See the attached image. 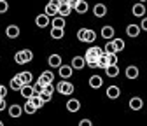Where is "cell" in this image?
<instances>
[{
  "mask_svg": "<svg viewBox=\"0 0 147 126\" xmlns=\"http://www.w3.org/2000/svg\"><path fill=\"white\" fill-rule=\"evenodd\" d=\"M102 55H105V51H103L102 47H98V46H93V47H89V49L86 51L84 60H86V63H98V58H100Z\"/></svg>",
  "mask_w": 147,
  "mask_h": 126,
  "instance_id": "cell-1",
  "label": "cell"
},
{
  "mask_svg": "<svg viewBox=\"0 0 147 126\" xmlns=\"http://www.w3.org/2000/svg\"><path fill=\"white\" fill-rule=\"evenodd\" d=\"M54 89H56L58 93H61V95H72L74 93V84L68 82V81H60L56 86H54Z\"/></svg>",
  "mask_w": 147,
  "mask_h": 126,
  "instance_id": "cell-2",
  "label": "cell"
},
{
  "mask_svg": "<svg viewBox=\"0 0 147 126\" xmlns=\"http://www.w3.org/2000/svg\"><path fill=\"white\" fill-rule=\"evenodd\" d=\"M58 9H60V0H49V4L46 5V12L44 14H47L49 18L53 16H58Z\"/></svg>",
  "mask_w": 147,
  "mask_h": 126,
  "instance_id": "cell-3",
  "label": "cell"
},
{
  "mask_svg": "<svg viewBox=\"0 0 147 126\" xmlns=\"http://www.w3.org/2000/svg\"><path fill=\"white\" fill-rule=\"evenodd\" d=\"M53 81H54V74H53L51 70H44L37 82H39V84L44 88V86H47V84H53Z\"/></svg>",
  "mask_w": 147,
  "mask_h": 126,
  "instance_id": "cell-4",
  "label": "cell"
},
{
  "mask_svg": "<svg viewBox=\"0 0 147 126\" xmlns=\"http://www.w3.org/2000/svg\"><path fill=\"white\" fill-rule=\"evenodd\" d=\"M35 23H37L39 28H46L47 25H51V20H49L47 14H39V16L35 18Z\"/></svg>",
  "mask_w": 147,
  "mask_h": 126,
  "instance_id": "cell-5",
  "label": "cell"
},
{
  "mask_svg": "<svg viewBox=\"0 0 147 126\" xmlns=\"http://www.w3.org/2000/svg\"><path fill=\"white\" fill-rule=\"evenodd\" d=\"M5 35L9 39H18V37H20V26H18V25H9L5 28Z\"/></svg>",
  "mask_w": 147,
  "mask_h": 126,
  "instance_id": "cell-6",
  "label": "cell"
},
{
  "mask_svg": "<svg viewBox=\"0 0 147 126\" xmlns=\"http://www.w3.org/2000/svg\"><path fill=\"white\" fill-rule=\"evenodd\" d=\"M70 67H72V68H76V70H82V68L86 67V60H84V56H74Z\"/></svg>",
  "mask_w": 147,
  "mask_h": 126,
  "instance_id": "cell-7",
  "label": "cell"
},
{
  "mask_svg": "<svg viewBox=\"0 0 147 126\" xmlns=\"http://www.w3.org/2000/svg\"><path fill=\"white\" fill-rule=\"evenodd\" d=\"M74 9L65 2V0H60V9H58V16H63V18H67L70 12H72Z\"/></svg>",
  "mask_w": 147,
  "mask_h": 126,
  "instance_id": "cell-8",
  "label": "cell"
},
{
  "mask_svg": "<svg viewBox=\"0 0 147 126\" xmlns=\"http://www.w3.org/2000/svg\"><path fill=\"white\" fill-rule=\"evenodd\" d=\"M102 86H103V79H102V75H91V77H89V88L100 89Z\"/></svg>",
  "mask_w": 147,
  "mask_h": 126,
  "instance_id": "cell-9",
  "label": "cell"
},
{
  "mask_svg": "<svg viewBox=\"0 0 147 126\" xmlns=\"http://www.w3.org/2000/svg\"><path fill=\"white\" fill-rule=\"evenodd\" d=\"M131 12H133L135 18H145V7H144V4H142V2H137V4L133 5Z\"/></svg>",
  "mask_w": 147,
  "mask_h": 126,
  "instance_id": "cell-10",
  "label": "cell"
},
{
  "mask_svg": "<svg viewBox=\"0 0 147 126\" xmlns=\"http://www.w3.org/2000/svg\"><path fill=\"white\" fill-rule=\"evenodd\" d=\"M126 35L128 37H138L140 35V25H128L126 26Z\"/></svg>",
  "mask_w": 147,
  "mask_h": 126,
  "instance_id": "cell-11",
  "label": "cell"
},
{
  "mask_svg": "<svg viewBox=\"0 0 147 126\" xmlns=\"http://www.w3.org/2000/svg\"><path fill=\"white\" fill-rule=\"evenodd\" d=\"M58 70H60V77H63L65 81H68V77H72V72H74V68L70 65H61Z\"/></svg>",
  "mask_w": 147,
  "mask_h": 126,
  "instance_id": "cell-12",
  "label": "cell"
},
{
  "mask_svg": "<svg viewBox=\"0 0 147 126\" xmlns=\"http://www.w3.org/2000/svg\"><path fill=\"white\" fill-rule=\"evenodd\" d=\"M67 109H68L70 112H77V111L81 109V102H79L77 98H70V100L67 102Z\"/></svg>",
  "mask_w": 147,
  "mask_h": 126,
  "instance_id": "cell-13",
  "label": "cell"
},
{
  "mask_svg": "<svg viewBox=\"0 0 147 126\" xmlns=\"http://www.w3.org/2000/svg\"><path fill=\"white\" fill-rule=\"evenodd\" d=\"M9 86H11L12 89H18V91H21V88H23L25 84H23V81L20 79V74H18V75H14V77L11 79V82H9Z\"/></svg>",
  "mask_w": 147,
  "mask_h": 126,
  "instance_id": "cell-14",
  "label": "cell"
},
{
  "mask_svg": "<svg viewBox=\"0 0 147 126\" xmlns=\"http://www.w3.org/2000/svg\"><path fill=\"white\" fill-rule=\"evenodd\" d=\"M119 95H121V89H119L117 86H109V88H107V96H109V98L116 100V98H119Z\"/></svg>",
  "mask_w": 147,
  "mask_h": 126,
  "instance_id": "cell-15",
  "label": "cell"
},
{
  "mask_svg": "<svg viewBox=\"0 0 147 126\" xmlns=\"http://www.w3.org/2000/svg\"><path fill=\"white\" fill-rule=\"evenodd\" d=\"M51 25H53V28H65V18L63 16H54L53 20H51Z\"/></svg>",
  "mask_w": 147,
  "mask_h": 126,
  "instance_id": "cell-16",
  "label": "cell"
},
{
  "mask_svg": "<svg viewBox=\"0 0 147 126\" xmlns=\"http://www.w3.org/2000/svg\"><path fill=\"white\" fill-rule=\"evenodd\" d=\"M47 61H49V67H53V68H60L61 67V56L60 55H51Z\"/></svg>",
  "mask_w": 147,
  "mask_h": 126,
  "instance_id": "cell-17",
  "label": "cell"
},
{
  "mask_svg": "<svg viewBox=\"0 0 147 126\" xmlns=\"http://www.w3.org/2000/svg\"><path fill=\"white\" fill-rule=\"evenodd\" d=\"M21 114H23V109H21L20 105H11V107H9V116H11V117L18 119Z\"/></svg>",
  "mask_w": 147,
  "mask_h": 126,
  "instance_id": "cell-18",
  "label": "cell"
},
{
  "mask_svg": "<svg viewBox=\"0 0 147 126\" xmlns=\"http://www.w3.org/2000/svg\"><path fill=\"white\" fill-rule=\"evenodd\" d=\"M74 11H76L77 14H86V12H88V2L79 0V2L76 4V7H74Z\"/></svg>",
  "mask_w": 147,
  "mask_h": 126,
  "instance_id": "cell-19",
  "label": "cell"
},
{
  "mask_svg": "<svg viewBox=\"0 0 147 126\" xmlns=\"http://www.w3.org/2000/svg\"><path fill=\"white\" fill-rule=\"evenodd\" d=\"M20 93H21V96H23V98L30 100V98L33 96V86H32V84H30V86H23Z\"/></svg>",
  "mask_w": 147,
  "mask_h": 126,
  "instance_id": "cell-20",
  "label": "cell"
},
{
  "mask_svg": "<svg viewBox=\"0 0 147 126\" xmlns=\"http://www.w3.org/2000/svg\"><path fill=\"white\" fill-rule=\"evenodd\" d=\"M142 105H144V102H142V98H138V96H135V98L130 100V109H131V111H140Z\"/></svg>",
  "mask_w": 147,
  "mask_h": 126,
  "instance_id": "cell-21",
  "label": "cell"
},
{
  "mask_svg": "<svg viewBox=\"0 0 147 126\" xmlns=\"http://www.w3.org/2000/svg\"><path fill=\"white\" fill-rule=\"evenodd\" d=\"M93 12H95L96 18H103V16L107 14V7H105L103 4H96V5L93 7Z\"/></svg>",
  "mask_w": 147,
  "mask_h": 126,
  "instance_id": "cell-22",
  "label": "cell"
},
{
  "mask_svg": "<svg viewBox=\"0 0 147 126\" xmlns=\"http://www.w3.org/2000/svg\"><path fill=\"white\" fill-rule=\"evenodd\" d=\"M105 74H107V77H117V75H119V67H117V65L107 67V68H105Z\"/></svg>",
  "mask_w": 147,
  "mask_h": 126,
  "instance_id": "cell-23",
  "label": "cell"
},
{
  "mask_svg": "<svg viewBox=\"0 0 147 126\" xmlns=\"http://www.w3.org/2000/svg\"><path fill=\"white\" fill-rule=\"evenodd\" d=\"M102 37L107 39V40H110V39L114 37V28H112V26H109V25L103 26V28H102Z\"/></svg>",
  "mask_w": 147,
  "mask_h": 126,
  "instance_id": "cell-24",
  "label": "cell"
},
{
  "mask_svg": "<svg viewBox=\"0 0 147 126\" xmlns=\"http://www.w3.org/2000/svg\"><path fill=\"white\" fill-rule=\"evenodd\" d=\"M30 103L35 107V109H40V107H44L46 103L42 102V98H40V95H33L32 98H30Z\"/></svg>",
  "mask_w": 147,
  "mask_h": 126,
  "instance_id": "cell-25",
  "label": "cell"
},
{
  "mask_svg": "<svg viewBox=\"0 0 147 126\" xmlns=\"http://www.w3.org/2000/svg\"><path fill=\"white\" fill-rule=\"evenodd\" d=\"M126 77H128V79H137V77H138V68L133 67V65L128 67V68H126Z\"/></svg>",
  "mask_w": 147,
  "mask_h": 126,
  "instance_id": "cell-26",
  "label": "cell"
},
{
  "mask_svg": "<svg viewBox=\"0 0 147 126\" xmlns=\"http://www.w3.org/2000/svg\"><path fill=\"white\" fill-rule=\"evenodd\" d=\"M32 77H33L32 72H21V74H20V79L23 81L25 86H30V84H32Z\"/></svg>",
  "mask_w": 147,
  "mask_h": 126,
  "instance_id": "cell-27",
  "label": "cell"
},
{
  "mask_svg": "<svg viewBox=\"0 0 147 126\" xmlns=\"http://www.w3.org/2000/svg\"><path fill=\"white\" fill-rule=\"evenodd\" d=\"M95 40H96V33H95V30L86 28V39H84V42H95Z\"/></svg>",
  "mask_w": 147,
  "mask_h": 126,
  "instance_id": "cell-28",
  "label": "cell"
},
{
  "mask_svg": "<svg viewBox=\"0 0 147 126\" xmlns=\"http://www.w3.org/2000/svg\"><path fill=\"white\" fill-rule=\"evenodd\" d=\"M63 35H65V32L61 28H51V37L53 39H63Z\"/></svg>",
  "mask_w": 147,
  "mask_h": 126,
  "instance_id": "cell-29",
  "label": "cell"
},
{
  "mask_svg": "<svg viewBox=\"0 0 147 126\" xmlns=\"http://www.w3.org/2000/svg\"><path fill=\"white\" fill-rule=\"evenodd\" d=\"M21 55H23V58H25V63H30V61L33 60V53H32L30 49H21Z\"/></svg>",
  "mask_w": 147,
  "mask_h": 126,
  "instance_id": "cell-30",
  "label": "cell"
},
{
  "mask_svg": "<svg viewBox=\"0 0 147 126\" xmlns=\"http://www.w3.org/2000/svg\"><path fill=\"white\" fill-rule=\"evenodd\" d=\"M112 44H114L116 53H119V51H123V49H124V40H123V39H114V40H112Z\"/></svg>",
  "mask_w": 147,
  "mask_h": 126,
  "instance_id": "cell-31",
  "label": "cell"
},
{
  "mask_svg": "<svg viewBox=\"0 0 147 126\" xmlns=\"http://www.w3.org/2000/svg\"><path fill=\"white\" fill-rule=\"evenodd\" d=\"M103 51H105V55H114V53H116V49H114V44H112V40H109V42H107V46L103 47Z\"/></svg>",
  "mask_w": 147,
  "mask_h": 126,
  "instance_id": "cell-32",
  "label": "cell"
},
{
  "mask_svg": "<svg viewBox=\"0 0 147 126\" xmlns=\"http://www.w3.org/2000/svg\"><path fill=\"white\" fill-rule=\"evenodd\" d=\"M109 67V61H107V55H102L98 58V68H107Z\"/></svg>",
  "mask_w": 147,
  "mask_h": 126,
  "instance_id": "cell-33",
  "label": "cell"
},
{
  "mask_svg": "<svg viewBox=\"0 0 147 126\" xmlns=\"http://www.w3.org/2000/svg\"><path fill=\"white\" fill-rule=\"evenodd\" d=\"M23 111H25L26 114H35V111H37V109H35V107L30 103V100H26V103H25V109H23Z\"/></svg>",
  "mask_w": 147,
  "mask_h": 126,
  "instance_id": "cell-34",
  "label": "cell"
},
{
  "mask_svg": "<svg viewBox=\"0 0 147 126\" xmlns=\"http://www.w3.org/2000/svg\"><path fill=\"white\" fill-rule=\"evenodd\" d=\"M14 61H16L18 65H25V58H23V55H21V51H18L16 55H14Z\"/></svg>",
  "mask_w": 147,
  "mask_h": 126,
  "instance_id": "cell-35",
  "label": "cell"
},
{
  "mask_svg": "<svg viewBox=\"0 0 147 126\" xmlns=\"http://www.w3.org/2000/svg\"><path fill=\"white\" fill-rule=\"evenodd\" d=\"M107 61H109V67L110 65H117V55H107Z\"/></svg>",
  "mask_w": 147,
  "mask_h": 126,
  "instance_id": "cell-36",
  "label": "cell"
},
{
  "mask_svg": "<svg viewBox=\"0 0 147 126\" xmlns=\"http://www.w3.org/2000/svg\"><path fill=\"white\" fill-rule=\"evenodd\" d=\"M42 93H46V95H53V93H54V86H53V84L44 86V88H42Z\"/></svg>",
  "mask_w": 147,
  "mask_h": 126,
  "instance_id": "cell-37",
  "label": "cell"
},
{
  "mask_svg": "<svg viewBox=\"0 0 147 126\" xmlns=\"http://www.w3.org/2000/svg\"><path fill=\"white\" fill-rule=\"evenodd\" d=\"M77 39H79L81 42H84V39H86V28H81V30L77 32Z\"/></svg>",
  "mask_w": 147,
  "mask_h": 126,
  "instance_id": "cell-38",
  "label": "cell"
},
{
  "mask_svg": "<svg viewBox=\"0 0 147 126\" xmlns=\"http://www.w3.org/2000/svg\"><path fill=\"white\" fill-rule=\"evenodd\" d=\"M7 9H9V4L5 0H0V12H7Z\"/></svg>",
  "mask_w": 147,
  "mask_h": 126,
  "instance_id": "cell-39",
  "label": "cell"
},
{
  "mask_svg": "<svg viewBox=\"0 0 147 126\" xmlns=\"http://www.w3.org/2000/svg\"><path fill=\"white\" fill-rule=\"evenodd\" d=\"M42 93V86L37 82V84H33V95H40Z\"/></svg>",
  "mask_w": 147,
  "mask_h": 126,
  "instance_id": "cell-40",
  "label": "cell"
},
{
  "mask_svg": "<svg viewBox=\"0 0 147 126\" xmlns=\"http://www.w3.org/2000/svg\"><path fill=\"white\" fill-rule=\"evenodd\" d=\"M40 98H42V102H44V103H47V102H51L53 95H46V93H40Z\"/></svg>",
  "mask_w": 147,
  "mask_h": 126,
  "instance_id": "cell-41",
  "label": "cell"
},
{
  "mask_svg": "<svg viewBox=\"0 0 147 126\" xmlns=\"http://www.w3.org/2000/svg\"><path fill=\"white\" fill-rule=\"evenodd\" d=\"M5 95H7V88L2 86V88H0V98H5Z\"/></svg>",
  "mask_w": 147,
  "mask_h": 126,
  "instance_id": "cell-42",
  "label": "cell"
},
{
  "mask_svg": "<svg viewBox=\"0 0 147 126\" xmlns=\"http://www.w3.org/2000/svg\"><path fill=\"white\" fill-rule=\"evenodd\" d=\"M140 30H145L147 32V18H144L142 23H140Z\"/></svg>",
  "mask_w": 147,
  "mask_h": 126,
  "instance_id": "cell-43",
  "label": "cell"
},
{
  "mask_svg": "<svg viewBox=\"0 0 147 126\" xmlns=\"http://www.w3.org/2000/svg\"><path fill=\"white\" fill-rule=\"evenodd\" d=\"M79 126H93V124H91V121H89V119H82V121L79 123Z\"/></svg>",
  "mask_w": 147,
  "mask_h": 126,
  "instance_id": "cell-44",
  "label": "cell"
},
{
  "mask_svg": "<svg viewBox=\"0 0 147 126\" xmlns=\"http://www.w3.org/2000/svg\"><path fill=\"white\" fill-rule=\"evenodd\" d=\"M7 107V103H5V98H2L0 100V112H4V109Z\"/></svg>",
  "mask_w": 147,
  "mask_h": 126,
  "instance_id": "cell-45",
  "label": "cell"
},
{
  "mask_svg": "<svg viewBox=\"0 0 147 126\" xmlns=\"http://www.w3.org/2000/svg\"><path fill=\"white\" fill-rule=\"evenodd\" d=\"M65 2H67V4H68V5H70L72 9H74V7H76V4L79 2V0H65Z\"/></svg>",
  "mask_w": 147,
  "mask_h": 126,
  "instance_id": "cell-46",
  "label": "cell"
},
{
  "mask_svg": "<svg viewBox=\"0 0 147 126\" xmlns=\"http://www.w3.org/2000/svg\"><path fill=\"white\" fill-rule=\"evenodd\" d=\"M138 2H142V4H145V2H147V0H138Z\"/></svg>",
  "mask_w": 147,
  "mask_h": 126,
  "instance_id": "cell-47",
  "label": "cell"
},
{
  "mask_svg": "<svg viewBox=\"0 0 147 126\" xmlns=\"http://www.w3.org/2000/svg\"><path fill=\"white\" fill-rule=\"evenodd\" d=\"M0 126H4V123H2V121H0Z\"/></svg>",
  "mask_w": 147,
  "mask_h": 126,
  "instance_id": "cell-48",
  "label": "cell"
},
{
  "mask_svg": "<svg viewBox=\"0 0 147 126\" xmlns=\"http://www.w3.org/2000/svg\"><path fill=\"white\" fill-rule=\"evenodd\" d=\"M0 88H2V86H0Z\"/></svg>",
  "mask_w": 147,
  "mask_h": 126,
  "instance_id": "cell-49",
  "label": "cell"
},
{
  "mask_svg": "<svg viewBox=\"0 0 147 126\" xmlns=\"http://www.w3.org/2000/svg\"><path fill=\"white\" fill-rule=\"evenodd\" d=\"M0 100H2V98H0Z\"/></svg>",
  "mask_w": 147,
  "mask_h": 126,
  "instance_id": "cell-50",
  "label": "cell"
}]
</instances>
